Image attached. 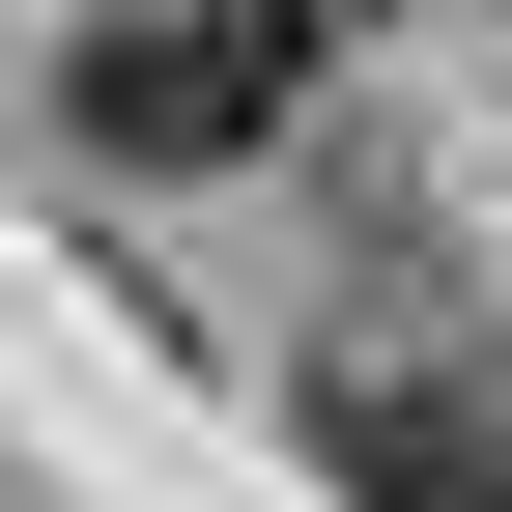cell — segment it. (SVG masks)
Segmentation results:
<instances>
[{
	"mask_svg": "<svg viewBox=\"0 0 512 512\" xmlns=\"http://www.w3.org/2000/svg\"><path fill=\"white\" fill-rule=\"evenodd\" d=\"M313 29H342V0H86V29H57V114H86L114 171H256L285 86H313Z\"/></svg>",
	"mask_w": 512,
	"mask_h": 512,
	"instance_id": "6da1fadb",
	"label": "cell"
},
{
	"mask_svg": "<svg viewBox=\"0 0 512 512\" xmlns=\"http://www.w3.org/2000/svg\"><path fill=\"white\" fill-rule=\"evenodd\" d=\"M313 456H342L370 512H512V399H484V370H342Z\"/></svg>",
	"mask_w": 512,
	"mask_h": 512,
	"instance_id": "7a4b0ae2",
	"label": "cell"
}]
</instances>
